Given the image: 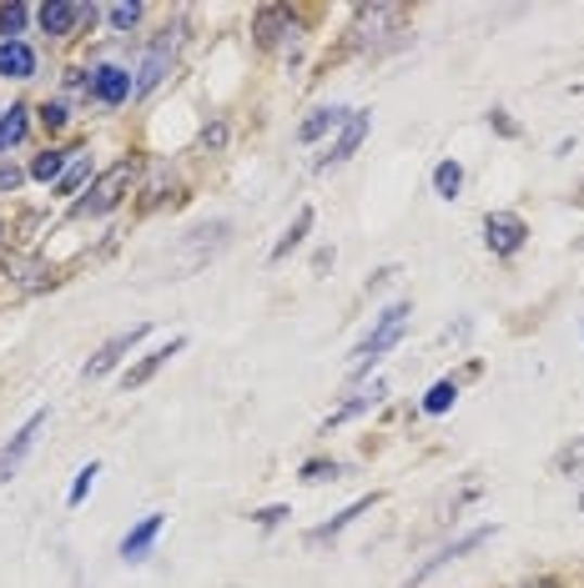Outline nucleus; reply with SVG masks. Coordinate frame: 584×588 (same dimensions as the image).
I'll use <instances>...</instances> for the list:
<instances>
[{
	"label": "nucleus",
	"instance_id": "obj_30",
	"mask_svg": "<svg viewBox=\"0 0 584 588\" xmlns=\"http://www.w3.org/2000/svg\"><path fill=\"white\" fill-rule=\"evenodd\" d=\"M167 196V162H156L152 166V187H147V206H156Z\"/></svg>",
	"mask_w": 584,
	"mask_h": 588
},
{
	"label": "nucleus",
	"instance_id": "obj_2",
	"mask_svg": "<svg viewBox=\"0 0 584 588\" xmlns=\"http://www.w3.org/2000/svg\"><path fill=\"white\" fill-rule=\"evenodd\" d=\"M131 181H137V166H131V162L106 166V171H101V177L81 192V202L71 206V212H76V217H106V212L122 206V196L131 192Z\"/></svg>",
	"mask_w": 584,
	"mask_h": 588
},
{
	"label": "nucleus",
	"instance_id": "obj_7",
	"mask_svg": "<svg viewBox=\"0 0 584 588\" xmlns=\"http://www.w3.org/2000/svg\"><path fill=\"white\" fill-rule=\"evenodd\" d=\"M488 538H494V528H473V534H464V538H454V544H444V548H439V553H433L429 563H423V568H414V578H408V588L429 584V578L439 574V568H448V563H459L464 553H473V548H479V544H488Z\"/></svg>",
	"mask_w": 584,
	"mask_h": 588
},
{
	"label": "nucleus",
	"instance_id": "obj_23",
	"mask_svg": "<svg viewBox=\"0 0 584 588\" xmlns=\"http://www.w3.org/2000/svg\"><path fill=\"white\" fill-rule=\"evenodd\" d=\"M454 397H459V383H454V378H444V383L429 387V397H423V412H433V418H439V412L454 408Z\"/></svg>",
	"mask_w": 584,
	"mask_h": 588
},
{
	"label": "nucleus",
	"instance_id": "obj_4",
	"mask_svg": "<svg viewBox=\"0 0 584 588\" xmlns=\"http://www.w3.org/2000/svg\"><path fill=\"white\" fill-rule=\"evenodd\" d=\"M41 427H46V412H30L26 423H21V433L0 448V483H11L15 473H21V463H26L30 448H36V438H41Z\"/></svg>",
	"mask_w": 584,
	"mask_h": 588
},
{
	"label": "nucleus",
	"instance_id": "obj_31",
	"mask_svg": "<svg viewBox=\"0 0 584 588\" xmlns=\"http://www.w3.org/2000/svg\"><path fill=\"white\" fill-rule=\"evenodd\" d=\"M106 15H112V26H116V30H131V26L141 21V5H112Z\"/></svg>",
	"mask_w": 584,
	"mask_h": 588
},
{
	"label": "nucleus",
	"instance_id": "obj_22",
	"mask_svg": "<svg viewBox=\"0 0 584 588\" xmlns=\"http://www.w3.org/2000/svg\"><path fill=\"white\" fill-rule=\"evenodd\" d=\"M464 187V166L459 162H439V171H433V192L444 196V202H454Z\"/></svg>",
	"mask_w": 584,
	"mask_h": 588
},
{
	"label": "nucleus",
	"instance_id": "obj_25",
	"mask_svg": "<svg viewBox=\"0 0 584 588\" xmlns=\"http://www.w3.org/2000/svg\"><path fill=\"white\" fill-rule=\"evenodd\" d=\"M91 162H86V156H76V162H71V171L66 177H61V196H71V192H81V187H91Z\"/></svg>",
	"mask_w": 584,
	"mask_h": 588
},
{
	"label": "nucleus",
	"instance_id": "obj_11",
	"mask_svg": "<svg viewBox=\"0 0 584 588\" xmlns=\"http://www.w3.org/2000/svg\"><path fill=\"white\" fill-rule=\"evenodd\" d=\"M131 71H122V66H97L91 71V97L101 101V106H122L126 97H131Z\"/></svg>",
	"mask_w": 584,
	"mask_h": 588
},
{
	"label": "nucleus",
	"instance_id": "obj_24",
	"mask_svg": "<svg viewBox=\"0 0 584 588\" xmlns=\"http://www.w3.org/2000/svg\"><path fill=\"white\" fill-rule=\"evenodd\" d=\"M26 21H30L26 5H0V36H5V41H21Z\"/></svg>",
	"mask_w": 584,
	"mask_h": 588
},
{
	"label": "nucleus",
	"instance_id": "obj_27",
	"mask_svg": "<svg viewBox=\"0 0 584 588\" xmlns=\"http://www.w3.org/2000/svg\"><path fill=\"white\" fill-rule=\"evenodd\" d=\"M66 122H71V111L61 106V101H46V106H41V126H46V131H66Z\"/></svg>",
	"mask_w": 584,
	"mask_h": 588
},
{
	"label": "nucleus",
	"instance_id": "obj_29",
	"mask_svg": "<svg viewBox=\"0 0 584 588\" xmlns=\"http://www.w3.org/2000/svg\"><path fill=\"white\" fill-rule=\"evenodd\" d=\"M555 468H559V473H580V468H584V438H580V443H570V448L559 452Z\"/></svg>",
	"mask_w": 584,
	"mask_h": 588
},
{
	"label": "nucleus",
	"instance_id": "obj_14",
	"mask_svg": "<svg viewBox=\"0 0 584 588\" xmlns=\"http://www.w3.org/2000/svg\"><path fill=\"white\" fill-rule=\"evenodd\" d=\"M181 347H187V337H172L167 347H156V353H147V357H141V362H137V368H131V372H126L122 383H126V387H141V383H147V378H152V372H162V368H167V362L181 353Z\"/></svg>",
	"mask_w": 584,
	"mask_h": 588
},
{
	"label": "nucleus",
	"instance_id": "obj_18",
	"mask_svg": "<svg viewBox=\"0 0 584 588\" xmlns=\"http://www.w3.org/2000/svg\"><path fill=\"white\" fill-rule=\"evenodd\" d=\"M348 122V111H338V106H318V111H307V122L297 126V141H318L322 131H333V126Z\"/></svg>",
	"mask_w": 584,
	"mask_h": 588
},
{
	"label": "nucleus",
	"instance_id": "obj_15",
	"mask_svg": "<svg viewBox=\"0 0 584 588\" xmlns=\"http://www.w3.org/2000/svg\"><path fill=\"white\" fill-rule=\"evenodd\" d=\"M288 21H292V15L282 11V5H263V11H257V46H263V51H272L282 36H292Z\"/></svg>",
	"mask_w": 584,
	"mask_h": 588
},
{
	"label": "nucleus",
	"instance_id": "obj_35",
	"mask_svg": "<svg viewBox=\"0 0 584 588\" xmlns=\"http://www.w3.org/2000/svg\"><path fill=\"white\" fill-rule=\"evenodd\" d=\"M488 122H494V126H499V131H504V137H515V122H509V116H504V111H494V116H488Z\"/></svg>",
	"mask_w": 584,
	"mask_h": 588
},
{
	"label": "nucleus",
	"instance_id": "obj_33",
	"mask_svg": "<svg viewBox=\"0 0 584 588\" xmlns=\"http://www.w3.org/2000/svg\"><path fill=\"white\" fill-rule=\"evenodd\" d=\"M252 519H257V523H263V528H272V523H282V519H288V508H263V513H252Z\"/></svg>",
	"mask_w": 584,
	"mask_h": 588
},
{
	"label": "nucleus",
	"instance_id": "obj_20",
	"mask_svg": "<svg viewBox=\"0 0 584 588\" xmlns=\"http://www.w3.org/2000/svg\"><path fill=\"white\" fill-rule=\"evenodd\" d=\"M307 232H313V206H303V212L292 217V227H288V232H282V242L272 246V261H282V257H288V252H297V246L307 242Z\"/></svg>",
	"mask_w": 584,
	"mask_h": 588
},
{
	"label": "nucleus",
	"instance_id": "obj_6",
	"mask_svg": "<svg viewBox=\"0 0 584 588\" xmlns=\"http://www.w3.org/2000/svg\"><path fill=\"white\" fill-rule=\"evenodd\" d=\"M46 36H71V30L81 26V21H97V5H86V0H51L36 11Z\"/></svg>",
	"mask_w": 584,
	"mask_h": 588
},
{
	"label": "nucleus",
	"instance_id": "obj_17",
	"mask_svg": "<svg viewBox=\"0 0 584 588\" xmlns=\"http://www.w3.org/2000/svg\"><path fill=\"white\" fill-rule=\"evenodd\" d=\"M30 131V111L26 106H11V111H0V156L11 146H21Z\"/></svg>",
	"mask_w": 584,
	"mask_h": 588
},
{
	"label": "nucleus",
	"instance_id": "obj_10",
	"mask_svg": "<svg viewBox=\"0 0 584 588\" xmlns=\"http://www.w3.org/2000/svg\"><path fill=\"white\" fill-rule=\"evenodd\" d=\"M363 137H368V111H348V122H343V131H338V141L328 146V156L318 162V171H328V166L348 162L353 151L363 146Z\"/></svg>",
	"mask_w": 584,
	"mask_h": 588
},
{
	"label": "nucleus",
	"instance_id": "obj_21",
	"mask_svg": "<svg viewBox=\"0 0 584 588\" xmlns=\"http://www.w3.org/2000/svg\"><path fill=\"white\" fill-rule=\"evenodd\" d=\"M368 508H373V498H358V503H348V508H343V513H338L333 523H322V528H313V534H307V544H328V538H338V534H343V528H348L353 519H358V513H368Z\"/></svg>",
	"mask_w": 584,
	"mask_h": 588
},
{
	"label": "nucleus",
	"instance_id": "obj_12",
	"mask_svg": "<svg viewBox=\"0 0 584 588\" xmlns=\"http://www.w3.org/2000/svg\"><path fill=\"white\" fill-rule=\"evenodd\" d=\"M156 534H162V513H147V519H141L137 528L122 538V559H126V563H141L147 553H152Z\"/></svg>",
	"mask_w": 584,
	"mask_h": 588
},
{
	"label": "nucleus",
	"instance_id": "obj_13",
	"mask_svg": "<svg viewBox=\"0 0 584 588\" xmlns=\"http://www.w3.org/2000/svg\"><path fill=\"white\" fill-rule=\"evenodd\" d=\"M0 76H11V81H30L36 76V51L26 41H5L0 46Z\"/></svg>",
	"mask_w": 584,
	"mask_h": 588
},
{
	"label": "nucleus",
	"instance_id": "obj_26",
	"mask_svg": "<svg viewBox=\"0 0 584 588\" xmlns=\"http://www.w3.org/2000/svg\"><path fill=\"white\" fill-rule=\"evenodd\" d=\"M97 473H101V463H86L81 473H76V483H71V498H66L71 508H76V503H86V493H91V483H97Z\"/></svg>",
	"mask_w": 584,
	"mask_h": 588
},
{
	"label": "nucleus",
	"instance_id": "obj_19",
	"mask_svg": "<svg viewBox=\"0 0 584 588\" xmlns=\"http://www.w3.org/2000/svg\"><path fill=\"white\" fill-rule=\"evenodd\" d=\"M378 402H383V383L363 387L358 397H348V402H343V408H338V412H333V418H328V423H322V427H343V423H348V418H358V412L378 408Z\"/></svg>",
	"mask_w": 584,
	"mask_h": 588
},
{
	"label": "nucleus",
	"instance_id": "obj_32",
	"mask_svg": "<svg viewBox=\"0 0 584 588\" xmlns=\"http://www.w3.org/2000/svg\"><path fill=\"white\" fill-rule=\"evenodd\" d=\"M21 181H26V171L15 162H0V192H21Z\"/></svg>",
	"mask_w": 584,
	"mask_h": 588
},
{
	"label": "nucleus",
	"instance_id": "obj_5",
	"mask_svg": "<svg viewBox=\"0 0 584 588\" xmlns=\"http://www.w3.org/2000/svg\"><path fill=\"white\" fill-rule=\"evenodd\" d=\"M524 237H529V227L515 212H488L484 217V242H488V252H499V257H515L519 246H524Z\"/></svg>",
	"mask_w": 584,
	"mask_h": 588
},
{
	"label": "nucleus",
	"instance_id": "obj_28",
	"mask_svg": "<svg viewBox=\"0 0 584 588\" xmlns=\"http://www.w3.org/2000/svg\"><path fill=\"white\" fill-rule=\"evenodd\" d=\"M343 468L338 463H328V458H313V463H303V478L307 483H328V478H338Z\"/></svg>",
	"mask_w": 584,
	"mask_h": 588
},
{
	"label": "nucleus",
	"instance_id": "obj_34",
	"mask_svg": "<svg viewBox=\"0 0 584 588\" xmlns=\"http://www.w3.org/2000/svg\"><path fill=\"white\" fill-rule=\"evenodd\" d=\"M202 141H207V146H223L227 131H223V126H207V131H202Z\"/></svg>",
	"mask_w": 584,
	"mask_h": 588
},
{
	"label": "nucleus",
	"instance_id": "obj_3",
	"mask_svg": "<svg viewBox=\"0 0 584 588\" xmlns=\"http://www.w3.org/2000/svg\"><path fill=\"white\" fill-rule=\"evenodd\" d=\"M177 36L181 30H162L152 41V51H147V61H141L137 71V86H131V97H152L156 86L172 76V55H177Z\"/></svg>",
	"mask_w": 584,
	"mask_h": 588
},
{
	"label": "nucleus",
	"instance_id": "obj_1",
	"mask_svg": "<svg viewBox=\"0 0 584 588\" xmlns=\"http://www.w3.org/2000/svg\"><path fill=\"white\" fill-rule=\"evenodd\" d=\"M404 332H408V302H393L389 312L373 322V332H368V337L358 343V353H353V378L373 372V362H383L393 347L404 343Z\"/></svg>",
	"mask_w": 584,
	"mask_h": 588
},
{
	"label": "nucleus",
	"instance_id": "obj_16",
	"mask_svg": "<svg viewBox=\"0 0 584 588\" xmlns=\"http://www.w3.org/2000/svg\"><path fill=\"white\" fill-rule=\"evenodd\" d=\"M71 156H81V151H61V146L41 151V156L30 162V177L51 187V181H61V177H66V171H71Z\"/></svg>",
	"mask_w": 584,
	"mask_h": 588
},
{
	"label": "nucleus",
	"instance_id": "obj_9",
	"mask_svg": "<svg viewBox=\"0 0 584 588\" xmlns=\"http://www.w3.org/2000/svg\"><path fill=\"white\" fill-rule=\"evenodd\" d=\"M404 21V11L398 5H358V15H353V46H368V41H378V30H389V26H398Z\"/></svg>",
	"mask_w": 584,
	"mask_h": 588
},
{
	"label": "nucleus",
	"instance_id": "obj_36",
	"mask_svg": "<svg viewBox=\"0 0 584 588\" xmlns=\"http://www.w3.org/2000/svg\"><path fill=\"white\" fill-rule=\"evenodd\" d=\"M519 588H559L555 578H534V584H519Z\"/></svg>",
	"mask_w": 584,
	"mask_h": 588
},
{
	"label": "nucleus",
	"instance_id": "obj_37",
	"mask_svg": "<svg viewBox=\"0 0 584 588\" xmlns=\"http://www.w3.org/2000/svg\"><path fill=\"white\" fill-rule=\"evenodd\" d=\"M580 508H584V498H580Z\"/></svg>",
	"mask_w": 584,
	"mask_h": 588
},
{
	"label": "nucleus",
	"instance_id": "obj_8",
	"mask_svg": "<svg viewBox=\"0 0 584 588\" xmlns=\"http://www.w3.org/2000/svg\"><path fill=\"white\" fill-rule=\"evenodd\" d=\"M147 332H152V322H137V328H126V332H116L112 343L101 347L97 357H91V362H86V378H101V372H112L116 362H122L126 353H131V347L141 343V337H147Z\"/></svg>",
	"mask_w": 584,
	"mask_h": 588
}]
</instances>
